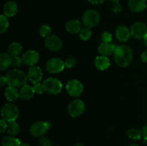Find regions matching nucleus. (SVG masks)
Here are the masks:
<instances>
[{"label": "nucleus", "instance_id": "f257e3e1", "mask_svg": "<svg viewBox=\"0 0 147 146\" xmlns=\"http://www.w3.org/2000/svg\"><path fill=\"white\" fill-rule=\"evenodd\" d=\"M113 54L115 62L119 67H128L133 60V52L131 49L126 45L116 47Z\"/></svg>", "mask_w": 147, "mask_h": 146}, {"label": "nucleus", "instance_id": "f03ea898", "mask_svg": "<svg viewBox=\"0 0 147 146\" xmlns=\"http://www.w3.org/2000/svg\"><path fill=\"white\" fill-rule=\"evenodd\" d=\"M7 84L15 87H22L27 84L28 77L23 71L17 69L11 70L7 73Z\"/></svg>", "mask_w": 147, "mask_h": 146}, {"label": "nucleus", "instance_id": "7ed1b4c3", "mask_svg": "<svg viewBox=\"0 0 147 146\" xmlns=\"http://www.w3.org/2000/svg\"><path fill=\"white\" fill-rule=\"evenodd\" d=\"M1 113L2 119L9 123L11 121H15L16 119L18 118L20 110L15 104L7 103L3 106Z\"/></svg>", "mask_w": 147, "mask_h": 146}, {"label": "nucleus", "instance_id": "20e7f679", "mask_svg": "<svg viewBox=\"0 0 147 146\" xmlns=\"http://www.w3.org/2000/svg\"><path fill=\"white\" fill-rule=\"evenodd\" d=\"M82 20H83V25L90 29L98 24L100 21V14L96 10H87L83 14Z\"/></svg>", "mask_w": 147, "mask_h": 146}, {"label": "nucleus", "instance_id": "39448f33", "mask_svg": "<svg viewBox=\"0 0 147 146\" xmlns=\"http://www.w3.org/2000/svg\"><path fill=\"white\" fill-rule=\"evenodd\" d=\"M45 90L52 94H57L62 91V82L55 77H48L43 82Z\"/></svg>", "mask_w": 147, "mask_h": 146}, {"label": "nucleus", "instance_id": "423d86ee", "mask_svg": "<svg viewBox=\"0 0 147 146\" xmlns=\"http://www.w3.org/2000/svg\"><path fill=\"white\" fill-rule=\"evenodd\" d=\"M51 127V124L46 121H38L32 125L30 127V134L34 137H42L44 135L49 128Z\"/></svg>", "mask_w": 147, "mask_h": 146}, {"label": "nucleus", "instance_id": "0eeeda50", "mask_svg": "<svg viewBox=\"0 0 147 146\" xmlns=\"http://www.w3.org/2000/svg\"><path fill=\"white\" fill-rule=\"evenodd\" d=\"M66 90L72 97H78L83 91V85L79 80L73 79L66 84Z\"/></svg>", "mask_w": 147, "mask_h": 146}, {"label": "nucleus", "instance_id": "6e6552de", "mask_svg": "<svg viewBox=\"0 0 147 146\" xmlns=\"http://www.w3.org/2000/svg\"><path fill=\"white\" fill-rule=\"evenodd\" d=\"M45 67L50 73H59L64 70L65 66V62L61 59L53 57L46 62Z\"/></svg>", "mask_w": 147, "mask_h": 146}, {"label": "nucleus", "instance_id": "1a4fd4ad", "mask_svg": "<svg viewBox=\"0 0 147 146\" xmlns=\"http://www.w3.org/2000/svg\"><path fill=\"white\" fill-rule=\"evenodd\" d=\"M131 36L135 39H144L147 36V25L143 22H136L130 29Z\"/></svg>", "mask_w": 147, "mask_h": 146}, {"label": "nucleus", "instance_id": "9d476101", "mask_svg": "<svg viewBox=\"0 0 147 146\" xmlns=\"http://www.w3.org/2000/svg\"><path fill=\"white\" fill-rule=\"evenodd\" d=\"M85 110V104L81 100H75L68 105V113L73 117H77L81 115Z\"/></svg>", "mask_w": 147, "mask_h": 146}, {"label": "nucleus", "instance_id": "9b49d317", "mask_svg": "<svg viewBox=\"0 0 147 146\" xmlns=\"http://www.w3.org/2000/svg\"><path fill=\"white\" fill-rule=\"evenodd\" d=\"M45 46L50 51L57 52L62 48L63 42L57 36L50 35L45 40Z\"/></svg>", "mask_w": 147, "mask_h": 146}, {"label": "nucleus", "instance_id": "f8f14e48", "mask_svg": "<svg viewBox=\"0 0 147 146\" xmlns=\"http://www.w3.org/2000/svg\"><path fill=\"white\" fill-rule=\"evenodd\" d=\"M23 63L28 66H34V64H37L40 59L38 52L35 50H30L24 52L22 55Z\"/></svg>", "mask_w": 147, "mask_h": 146}, {"label": "nucleus", "instance_id": "ddd939ff", "mask_svg": "<svg viewBox=\"0 0 147 146\" xmlns=\"http://www.w3.org/2000/svg\"><path fill=\"white\" fill-rule=\"evenodd\" d=\"M27 77L29 80L33 84L40 82L43 77V73L40 67L37 66H32L28 70Z\"/></svg>", "mask_w": 147, "mask_h": 146}, {"label": "nucleus", "instance_id": "4468645a", "mask_svg": "<svg viewBox=\"0 0 147 146\" xmlns=\"http://www.w3.org/2000/svg\"><path fill=\"white\" fill-rule=\"evenodd\" d=\"M146 3L145 0H129L128 7L132 12L139 13L146 8Z\"/></svg>", "mask_w": 147, "mask_h": 146}, {"label": "nucleus", "instance_id": "2eb2a0df", "mask_svg": "<svg viewBox=\"0 0 147 146\" xmlns=\"http://www.w3.org/2000/svg\"><path fill=\"white\" fill-rule=\"evenodd\" d=\"M116 36L119 41L121 42H125L130 39L131 34L130 29H129L126 26L120 25L116 28Z\"/></svg>", "mask_w": 147, "mask_h": 146}, {"label": "nucleus", "instance_id": "dca6fc26", "mask_svg": "<svg viewBox=\"0 0 147 146\" xmlns=\"http://www.w3.org/2000/svg\"><path fill=\"white\" fill-rule=\"evenodd\" d=\"M17 11H18L17 4L14 1H8L4 5L3 11H4V15L7 16V17H14L17 14Z\"/></svg>", "mask_w": 147, "mask_h": 146}, {"label": "nucleus", "instance_id": "f3484780", "mask_svg": "<svg viewBox=\"0 0 147 146\" xmlns=\"http://www.w3.org/2000/svg\"><path fill=\"white\" fill-rule=\"evenodd\" d=\"M34 90L32 86L25 84L21 87L20 90V98L24 100H29L33 97L34 94Z\"/></svg>", "mask_w": 147, "mask_h": 146}, {"label": "nucleus", "instance_id": "a211bd4d", "mask_svg": "<svg viewBox=\"0 0 147 146\" xmlns=\"http://www.w3.org/2000/svg\"><path fill=\"white\" fill-rule=\"evenodd\" d=\"M17 87L8 86L4 91V96L6 99L9 102L16 101L20 97V91H18Z\"/></svg>", "mask_w": 147, "mask_h": 146}, {"label": "nucleus", "instance_id": "6ab92c4d", "mask_svg": "<svg viewBox=\"0 0 147 146\" xmlns=\"http://www.w3.org/2000/svg\"><path fill=\"white\" fill-rule=\"evenodd\" d=\"M116 47L114 44H111V42H102L98 47V52L100 55L103 56H109L114 53Z\"/></svg>", "mask_w": 147, "mask_h": 146}, {"label": "nucleus", "instance_id": "aec40b11", "mask_svg": "<svg viewBox=\"0 0 147 146\" xmlns=\"http://www.w3.org/2000/svg\"><path fill=\"white\" fill-rule=\"evenodd\" d=\"M95 66L99 70H106L110 66L111 62L108 57L103 55L98 56L94 61Z\"/></svg>", "mask_w": 147, "mask_h": 146}, {"label": "nucleus", "instance_id": "412c9836", "mask_svg": "<svg viewBox=\"0 0 147 146\" xmlns=\"http://www.w3.org/2000/svg\"><path fill=\"white\" fill-rule=\"evenodd\" d=\"M65 29L71 34H76L80 32L81 29V23L78 19H72L67 21L65 24Z\"/></svg>", "mask_w": 147, "mask_h": 146}, {"label": "nucleus", "instance_id": "4be33fe9", "mask_svg": "<svg viewBox=\"0 0 147 146\" xmlns=\"http://www.w3.org/2000/svg\"><path fill=\"white\" fill-rule=\"evenodd\" d=\"M11 59L12 57L6 52H2L0 54V70L1 71H4L7 70L11 64Z\"/></svg>", "mask_w": 147, "mask_h": 146}, {"label": "nucleus", "instance_id": "5701e85b", "mask_svg": "<svg viewBox=\"0 0 147 146\" xmlns=\"http://www.w3.org/2000/svg\"><path fill=\"white\" fill-rule=\"evenodd\" d=\"M22 52V46L20 43L14 42L11 43L8 47V54L11 57H18Z\"/></svg>", "mask_w": 147, "mask_h": 146}, {"label": "nucleus", "instance_id": "b1692460", "mask_svg": "<svg viewBox=\"0 0 147 146\" xmlns=\"http://www.w3.org/2000/svg\"><path fill=\"white\" fill-rule=\"evenodd\" d=\"M22 143L19 139L13 136H6L1 141V146H21Z\"/></svg>", "mask_w": 147, "mask_h": 146}, {"label": "nucleus", "instance_id": "393cba45", "mask_svg": "<svg viewBox=\"0 0 147 146\" xmlns=\"http://www.w3.org/2000/svg\"><path fill=\"white\" fill-rule=\"evenodd\" d=\"M7 130L10 135H17L20 133V127L16 121L9 122L7 123Z\"/></svg>", "mask_w": 147, "mask_h": 146}, {"label": "nucleus", "instance_id": "a878e982", "mask_svg": "<svg viewBox=\"0 0 147 146\" xmlns=\"http://www.w3.org/2000/svg\"><path fill=\"white\" fill-rule=\"evenodd\" d=\"M128 136L130 139L134 140H140L142 136V132L136 128H131L128 130Z\"/></svg>", "mask_w": 147, "mask_h": 146}, {"label": "nucleus", "instance_id": "bb28decb", "mask_svg": "<svg viewBox=\"0 0 147 146\" xmlns=\"http://www.w3.org/2000/svg\"><path fill=\"white\" fill-rule=\"evenodd\" d=\"M9 20L7 16L1 14L0 16V31L1 33L5 32L9 27Z\"/></svg>", "mask_w": 147, "mask_h": 146}, {"label": "nucleus", "instance_id": "cd10ccee", "mask_svg": "<svg viewBox=\"0 0 147 146\" xmlns=\"http://www.w3.org/2000/svg\"><path fill=\"white\" fill-rule=\"evenodd\" d=\"M91 31H90V28L88 27H83L80 29V32H79V37L81 40H84V41H87L91 37Z\"/></svg>", "mask_w": 147, "mask_h": 146}, {"label": "nucleus", "instance_id": "c85d7f7f", "mask_svg": "<svg viewBox=\"0 0 147 146\" xmlns=\"http://www.w3.org/2000/svg\"><path fill=\"white\" fill-rule=\"evenodd\" d=\"M50 33H51V28L47 24H43L39 29V34L42 37L47 38V37L50 36Z\"/></svg>", "mask_w": 147, "mask_h": 146}, {"label": "nucleus", "instance_id": "c756f323", "mask_svg": "<svg viewBox=\"0 0 147 146\" xmlns=\"http://www.w3.org/2000/svg\"><path fill=\"white\" fill-rule=\"evenodd\" d=\"M65 67L69 69H71L73 67H76V64H77V60L76 58H74L73 57H70L68 58H67L65 60Z\"/></svg>", "mask_w": 147, "mask_h": 146}, {"label": "nucleus", "instance_id": "7c9ffc66", "mask_svg": "<svg viewBox=\"0 0 147 146\" xmlns=\"http://www.w3.org/2000/svg\"><path fill=\"white\" fill-rule=\"evenodd\" d=\"M100 38H101V40L103 42L109 43L112 41L113 37H112V34L109 31H104V32L102 33Z\"/></svg>", "mask_w": 147, "mask_h": 146}, {"label": "nucleus", "instance_id": "2f4dec72", "mask_svg": "<svg viewBox=\"0 0 147 146\" xmlns=\"http://www.w3.org/2000/svg\"><path fill=\"white\" fill-rule=\"evenodd\" d=\"M39 142L42 146H53V143L50 139L46 136H42L39 140Z\"/></svg>", "mask_w": 147, "mask_h": 146}, {"label": "nucleus", "instance_id": "473e14b6", "mask_svg": "<svg viewBox=\"0 0 147 146\" xmlns=\"http://www.w3.org/2000/svg\"><path fill=\"white\" fill-rule=\"evenodd\" d=\"M33 88H34V92L37 94H42L45 90V87L44 84H42V83L38 82V83H35L33 85Z\"/></svg>", "mask_w": 147, "mask_h": 146}, {"label": "nucleus", "instance_id": "72a5a7b5", "mask_svg": "<svg viewBox=\"0 0 147 146\" xmlns=\"http://www.w3.org/2000/svg\"><path fill=\"white\" fill-rule=\"evenodd\" d=\"M23 62L22 59L20 58L19 57H14L11 59V65L15 68L20 67Z\"/></svg>", "mask_w": 147, "mask_h": 146}, {"label": "nucleus", "instance_id": "f704fd0d", "mask_svg": "<svg viewBox=\"0 0 147 146\" xmlns=\"http://www.w3.org/2000/svg\"><path fill=\"white\" fill-rule=\"evenodd\" d=\"M7 123L6 120H4V119H1V121H0V132L1 133H4V132L7 130Z\"/></svg>", "mask_w": 147, "mask_h": 146}, {"label": "nucleus", "instance_id": "c9c22d12", "mask_svg": "<svg viewBox=\"0 0 147 146\" xmlns=\"http://www.w3.org/2000/svg\"><path fill=\"white\" fill-rule=\"evenodd\" d=\"M123 8H122V6L119 3L118 4H114L113 7V10L115 13H119L122 11Z\"/></svg>", "mask_w": 147, "mask_h": 146}, {"label": "nucleus", "instance_id": "e433bc0d", "mask_svg": "<svg viewBox=\"0 0 147 146\" xmlns=\"http://www.w3.org/2000/svg\"><path fill=\"white\" fill-rule=\"evenodd\" d=\"M142 132L144 137V143H147V125L142 128Z\"/></svg>", "mask_w": 147, "mask_h": 146}, {"label": "nucleus", "instance_id": "4c0bfd02", "mask_svg": "<svg viewBox=\"0 0 147 146\" xmlns=\"http://www.w3.org/2000/svg\"><path fill=\"white\" fill-rule=\"evenodd\" d=\"M141 58H142V60L144 62L147 63V50L142 52V55H141Z\"/></svg>", "mask_w": 147, "mask_h": 146}, {"label": "nucleus", "instance_id": "58836bf2", "mask_svg": "<svg viewBox=\"0 0 147 146\" xmlns=\"http://www.w3.org/2000/svg\"><path fill=\"white\" fill-rule=\"evenodd\" d=\"M0 83H1V87H3L6 84H7V80L6 77H4V76H1L0 77Z\"/></svg>", "mask_w": 147, "mask_h": 146}, {"label": "nucleus", "instance_id": "ea45409f", "mask_svg": "<svg viewBox=\"0 0 147 146\" xmlns=\"http://www.w3.org/2000/svg\"><path fill=\"white\" fill-rule=\"evenodd\" d=\"M88 1L92 4H101V3H103V1H105L106 0H88Z\"/></svg>", "mask_w": 147, "mask_h": 146}, {"label": "nucleus", "instance_id": "a19ab883", "mask_svg": "<svg viewBox=\"0 0 147 146\" xmlns=\"http://www.w3.org/2000/svg\"><path fill=\"white\" fill-rule=\"evenodd\" d=\"M111 1L113 4H118V3H119V1H120V0H111Z\"/></svg>", "mask_w": 147, "mask_h": 146}, {"label": "nucleus", "instance_id": "79ce46f5", "mask_svg": "<svg viewBox=\"0 0 147 146\" xmlns=\"http://www.w3.org/2000/svg\"><path fill=\"white\" fill-rule=\"evenodd\" d=\"M73 146H85V145H84L81 144V143H76V144H75L74 145H73Z\"/></svg>", "mask_w": 147, "mask_h": 146}, {"label": "nucleus", "instance_id": "37998d69", "mask_svg": "<svg viewBox=\"0 0 147 146\" xmlns=\"http://www.w3.org/2000/svg\"><path fill=\"white\" fill-rule=\"evenodd\" d=\"M144 44H145V46L147 47V36L144 38Z\"/></svg>", "mask_w": 147, "mask_h": 146}, {"label": "nucleus", "instance_id": "c03bdc74", "mask_svg": "<svg viewBox=\"0 0 147 146\" xmlns=\"http://www.w3.org/2000/svg\"><path fill=\"white\" fill-rule=\"evenodd\" d=\"M21 146H30L29 144H26V143H23L21 145Z\"/></svg>", "mask_w": 147, "mask_h": 146}, {"label": "nucleus", "instance_id": "a18cd8bd", "mask_svg": "<svg viewBox=\"0 0 147 146\" xmlns=\"http://www.w3.org/2000/svg\"><path fill=\"white\" fill-rule=\"evenodd\" d=\"M129 146H139V145H136V144H132Z\"/></svg>", "mask_w": 147, "mask_h": 146}, {"label": "nucleus", "instance_id": "49530a36", "mask_svg": "<svg viewBox=\"0 0 147 146\" xmlns=\"http://www.w3.org/2000/svg\"><path fill=\"white\" fill-rule=\"evenodd\" d=\"M146 8H147V3H146Z\"/></svg>", "mask_w": 147, "mask_h": 146}, {"label": "nucleus", "instance_id": "de8ad7c7", "mask_svg": "<svg viewBox=\"0 0 147 146\" xmlns=\"http://www.w3.org/2000/svg\"><path fill=\"white\" fill-rule=\"evenodd\" d=\"M145 1H146V2H147V0H145Z\"/></svg>", "mask_w": 147, "mask_h": 146}, {"label": "nucleus", "instance_id": "09e8293b", "mask_svg": "<svg viewBox=\"0 0 147 146\" xmlns=\"http://www.w3.org/2000/svg\"><path fill=\"white\" fill-rule=\"evenodd\" d=\"M55 146H57V145H55Z\"/></svg>", "mask_w": 147, "mask_h": 146}]
</instances>
